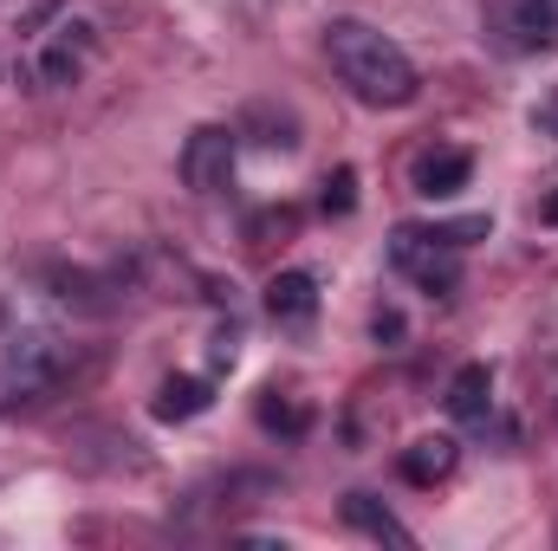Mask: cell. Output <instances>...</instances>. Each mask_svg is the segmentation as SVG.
Instances as JSON below:
<instances>
[{"instance_id": "6da1fadb", "label": "cell", "mask_w": 558, "mask_h": 551, "mask_svg": "<svg viewBox=\"0 0 558 551\" xmlns=\"http://www.w3.org/2000/svg\"><path fill=\"white\" fill-rule=\"evenodd\" d=\"M325 52H331V72L351 85L357 105H371V111L416 105L422 78H416V65H410V52L390 33H377L371 20H331L325 26Z\"/></svg>"}, {"instance_id": "7a4b0ae2", "label": "cell", "mask_w": 558, "mask_h": 551, "mask_svg": "<svg viewBox=\"0 0 558 551\" xmlns=\"http://www.w3.org/2000/svg\"><path fill=\"white\" fill-rule=\"evenodd\" d=\"M468 234H487V221H461V228H397L390 234V267L416 279L422 292L448 298L461 285V247Z\"/></svg>"}, {"instance_id": "3957f363", "label": "cell", "mask_w": 558, "mask_h": 551, "mask_svg": "<svg viewBox=\"0 0 558 551\" xmlns=\"http://www.w3.org/2000/svg\"><path fill=\"white\" fill-rule=\"evenodd\" d=\"M65 364H72V344L52 338V331H20V338H7V351H0V409H20V403L46 396V390L65 377Z\"/></svg>"}, {"instance_id": "277c9868", "label": "cell", "mask_w": 558, "mask_h": 551, "mask_svg": "<svg viewBox=\"0 0 558 551\" xmlns=\"http://www.w3.org/2000/svg\"><path fill=\"white\" fill-rule=\"evenodd\" d=\"M487 33L520 59L558 52V0H487Z\"/></svg>"}, {"instance_id": "5b68a950", "label": "cell", "mask_w": 558, "mask_h": 551, "mask_svg": "<svg viewBox=\"0 0 558 551\" xmlns=\"http://www.w3.org/2000/svg\"><path fill=\"white\" fill-rule=\"evenodd\" d=\"M182 182L195 195H221L234 182V131L228 124H202L195 137L182 143Z\"/></svg>"}, {"instance_id": "8992f818", "label": "cell", "mask_w": 558, "mask_h": 551, "mask_svg": "<svg viewBox=\"0 0 558 551\" xmlns=\"http://www.w3.org/2000/svg\"><path fill=\"white\" fill-rule=\"evenodd\" d=\"M92 52H98L92 20H65V26L46 39V52H39V78H46V85H78V72L92 65Z\"/></svg>"}, {"instance_id": "52a82bcc", "label": "cell", "mask_w": 558, "mask_h": 551, "mask_svg": "<svg viewBox=\"0 0 558 551\" xmlns=\"http://www.w3.org/2000/svg\"><path fill=\"white\" fill-rule=\"evenodd\" d=\"M267 318H274L279 331H312V318H318V279L305 273V267L274 273L267 279Z\"/></svg>"}, {"instance_id": "ba28073f", "label": "cell", "mask_w": 558, "mask_h": 551, "mask_svg": "<svg viewBox=\"0 0 558 551\" xmlns=\"http://www.w3.org/2000/svg\"><path fill=\"white\" fill-rule=\"evenodd\" d=\"M468 175H474V156H468V149H422L416 169H410V182H416L422 201H454V195L468 188Z\"/></svg>"}, {"instance_id": "9c48e42d", "label": "cell", "mask_w": 558, "mask_h": 551, "mask_svg": "<svg viewBox=\"0 0 558 551\" xmlns=\"http://www.w3.org/2000/svg\"><path fill=\"white\" fill-rule=\"evenodd\" d=\"M454 467H461V441L454 434H422V441L403 448V480L410 487H441Z\"/></svg>"}, {"instance_id": "30bf717a", "label": "cell", "mask_w": 558, "mask_h": 551, "mask_svg": "<svg viewBox=\"0 0 558 551\" xmlns=\"http://www.w3.org/2000/svg\"><path fill=\"white\" fill-rule=\"evenodd\" d=\"M448 415L454 421H487L494 415V370L487 364H461L454 377H448Z\"/></svg>"}, {"instance_id": "8fae6325", "label": "cell", "mask_w": 558, "mask_h": 551, "mask_svg": "<svg viewBox=\"0 0 558 551\" xmlns=\"http://www.w3.org/2000/svg\"><path fill=\"white\" fill-rule=\"evenodd\" d=\"M344 526L364 532V539H390V546H416V532L377 500V493H344Z\"/></svg>"}, {"instance_id": "7c38bea8", "label": "cell", "mask_w": 558, "mask_h": 551, "mask_svg": "<svg viewBox=\"0 0 558 551\" xmlns=\"http://www.w3.org/2000/svg\"><path fill=\"white\" fill-rule=\"evenodd\" d=\"M215 403V390L202 383V377H169L162 390H156V415L162 421H189V415H202Z\"/></svg>"}, {"instance_id": "4fadbf2b", "label": "cell", "mask_w": 558, "mask_h": 551, "mask_svg": "<svg viewBox=\"0 0 558 551\" xmlns=\"http://www.w3.org/2000/svg\"><path fill=\"white\" fill-rule=\"evenodd\" d=\"M351 208H357V169L325 175V215H351Z\"/></svg>"}, {"instance_id": "5bb4252c", "label": "cell", "mask_w": 558, "mask_h": 551, "mask_svg": "<svg viewBox=\"0 0 558 551\" xmlns=\"http://www.w3.org/2000/svg\"><path fill=\"white\" fill-rule=\"evenodd\" d=\"M260 421H267V428H286V434H299V428H305V409H286V403L267 396V403H260Z\"/></svg>"}, {"instance_id": "9a60e30c", "label": "cell", "mask_w": 558, "mask_h": 551, "mask_svg": "<svg viewBox=\"0 0 558 551\" xmlns=\"http://www.w3.org/2000/svg\"><path fill=\"white\" fill-rule=\"evenodd\" d=\"M533 124H539L546 137H558V85L546 91V98H539V111H533Z\"/></svg>"}]
</instances>
